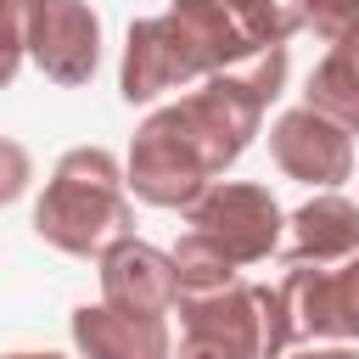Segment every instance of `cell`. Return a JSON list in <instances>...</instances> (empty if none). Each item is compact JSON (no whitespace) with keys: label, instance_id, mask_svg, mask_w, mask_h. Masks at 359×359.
<instances>
[{"label":"cell","instance_id":"1","mask_svg":"<svg viewBox=\"0 0 359 359\" xmlns=\"http://www.w3.org/2000/svg\"><path fill=\"white\" fill-rule=\"evenodd\" d=\"M118 191H112V163L107 157H67L56 185H50V202H39V236L73 247V252H90L107 230H118Z\"/></svg>","mask_w":359,"mask_h":359}]
</instances>
